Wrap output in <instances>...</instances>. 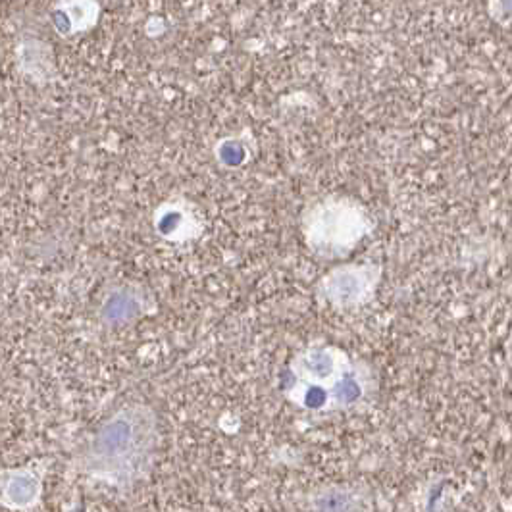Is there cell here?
<instances>
[{
    "label": "cell",
    "mask_w": 512,
    "mask_h": 512,
    "mask_svg": "<svg viewBox=\"0 0 512 512\" xmlns=\"http://www.w3.org/2000/svg\"><path fill=\"white\" fill-rule=\"evenodd\" d=\"M156 420L147 407H128L104 422L83 459V470L118 487L133 486L151 470Z\"/></svg>",
    "instance_id": "6da1fadb"
},
{
    "label": "cell",
    "mask_w": 512,
    "mask_h": 512,
    "mask_svg": "<svg viewBox=\"0 0 512 512\" xmlns=\"http://www.w3.org/2000/svg\"><path fill=\"white\" fill-rule=\"evenodd\" d=\"M41 495V474L29 470L0 472V503L10 509H29Z\"/></svg>",
    "instance_id": "7a4b0ae2"
},
{
    "label": "cell",
    "mask_w": 512,
    "mask_h": 512,
    "mask_svg": "<svg viewBox=\"0 0 512 512\" xmlns=\"http://www.w3.org/2000/svg\"><path fill=\"white\" fill-rule=\"evenodd\" d=\"M495 18L503 22H512V0H491Z\"/></svg>",
    "instance_id": "3957f363"
}]
</instances>
